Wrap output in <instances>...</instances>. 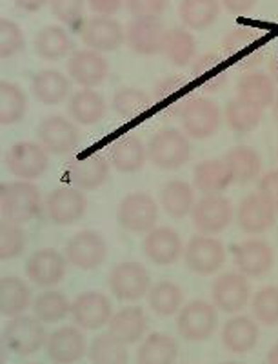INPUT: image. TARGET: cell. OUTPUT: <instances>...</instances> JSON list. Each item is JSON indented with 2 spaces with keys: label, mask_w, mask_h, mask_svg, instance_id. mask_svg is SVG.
Instances as JSON below:
<instances>
[{
  "label": "cell",
  "mask_w": 278,
  "mask_h": 364,
  "mask_svg": "<svg viewBox=\"0 0 278 364\" xmlns=\"http://www.w3.org/2000/svg\"><path fill=\"white\" fill-rule=\"evenodd\" d=\"M42 195L33 182H6L0 188L2 219L15 224H26L40 213Z\"/></svg>",
  "instance_id": "obj_1"
},
{
  "label": "cell",
  "mask_w": 278,
  "mask_h": 364,
  "mask_svg": "<svg viewBox=\"0 0 278 364\" xmlns=\"http://www.w3.org/2000/svg\"><path fill=\"white\" fill-rule=\"evenodd\" d=\"M48 333L44 323L31 315H17L11 317L2 328V343L15 355H33L46 346Z\"/></svg>",
  "instance_id": "obj_2"
},
{
  "label": "cell",
  "mask_w": 278,
  "mask_h": 364,
  "mask_svg": "<svg viewBox=\"0 0 278 364\" xmlns=\"http://www.w3.org/2000/svg\"><path fill=\"white\" fill-rule=\"evenodd\" d=\"M191 155L186 133L177 128H166L155 133L148 142V159L160 170H179Z\"/></svg>",
  "instance_id": "obj_3"
},
{
  "label": "cell",
  "mask_w": 278,
  "mask_h": 364,
  "mask_svg": "<svg viewBox=\"0 0 278 364\" xmlns=\"http://www.w3.org/2000/svg\"><path fill=\"white\" fill-rule=\"evenodd\" d=\"M218 308L208 301H189L177 314V330L189 343H202L215 333L218 326Z\"/></svg>",
  "instance_id": "obj_4"
},
{
  "label": "cell",
  "mask_w": 278,
  "mask_h": 364,
  "mask_svg": "<svg viewBox=\"0 0 278 364\" xmlns=\"http://www.w3.org/2000/svg\"><path fill=\"white\" fill-rule=\"evenodd\" d=\"M221 108L208 97H193L180 109V124L191 139H209L221 128Z\"/></svg>",
  "instance_id": "obj_5"
},
{
  "label": "cell",
  "mask_w": 278,
  "mask_h": 364,
  "mask_svg": "<svg viewBox=\"0 0 278 364\" xmlns=\"http://www.w3.org/2000/svg\"><path fill=\"white\" fill-rule=\"evenodd\" d=\"M4 166L9 173L22 181H35L48 171L50 154L40 142L22 141L6 151Z\"/></svg>",
  "instance_id": "obj_6"
},
{
  "label": "cell",
  "mask_w": 278,
  "mask_h": 364,
  "mask_svg": "<svg viewBox=\"0 0 278 364\" xmlns=\"http://www.w3.org/2000/svg\"><path fill=\"white\" fill-rule=\"evenodd\" d=\"M111 294L122 302H137L150 294L151 277L148 269L137 261L116 264L108 277Z\"/></svg>",
  "instance_id": "obj_7"
},
{
  "label": "cell",
  "mask_w": 278,
  "mask_h": 364,
  "mask_svg": "<svg viewBox=\"0 0 278 364\" xmlns=\"http://www.w3.org/2000/svg\"><path fill=\"white\" fill-rule=\"evenodd\" d=\"M116 220L131 233H150L158 220L157 200L142 191L126 195L116 210Z\"/></svg>",
  "instance_id": "obj_8"
},
{
  "label": "cell",
  "mask_w": 278,
  "mask_h": 364,
  "mask_svg": "<svg viewBox=\"0 0 278 364\" xmlns=\"http://www.w3.org/2000/svg\"><path fill=\"white\" fill-rule=\"evenodd\" d=\"M184 261L187 268L196 275H213L224 266L226 248L215 237L199 233L187 242Z\"/></svg>",
  "instance_id": "obj_9"
},
{
  "label": "cell",
  "mask_w": 278,
  "mask_h": 364,
  "mask_svg": "<svg viewBox=\"0 0 278 364\" xmlns=\"http://www.w3.org/2000/svg\"><path fill=\"white\" fill-rule=\"evenodd\" d=\"M38 142L50 155H62L75 151L80 142V132L70 119L62 115H51L42 120L37 128Z\"/></svg>",
  "instance_id": "obj_10"
},
{
  "label": "cell",
  "mask_w": 278,
  "mask_h": 364,
  "mask_svg": "<svg viewBox=\"0 0 278 364\" xmlns=\"http://www.w3.org/2000/svg\"><path fill=\"white\" fill-rule=\"evenodd\" d=\"M233 204L221 195H206L195 203L191 211L193 226L202 235H216L224 232L233 220Z\"/></svg>",
  "instance_id": "obj_11"
},
{
  "label": "cell",
  "mask_w": 278,
  "mask_h": 364,
  "mask_svg": "<svg viewBox=\"0 0 278 364\" xmlns=\"http://www.w3.org/2000/svg\"><path fill=\"white\" fill-rule=\"evenodd\" d=\"M66 259L71 266L89 272L106 261L108 245L104 237L95 230H84L73 235L66 245Z\"/></svg>",
  "instance_id": "obj_12"
},
{
  "label": "cell",
  "mask_w": 278,
  "mask_h": 364,
  "mask_svg": "<svg viewBox=\"0 0 278 364\" xmlns=\"http://www.w3.org/2000/svg\"><path fill=\"white\" fill-rule=\"evenodd\" d=\"M251 288L240 272H226L211 286L213 304L224 314H238L248 306Z\"/></svg>",
  "instance_id": "obj_13"
},
{
  "label": "cell",
  "mask_w": 278,
  "mask_h": 364,
  "mask_svg": "<svg viewBox=\"0 0 278 364\" xmlns=\"http://www.w3.org/2000/svg\"><path fill=\"white\" fill-rule=\"evenodd\" d=\"M67 269L66 255L53 248L33 252L26 261V277L38 288H53L62 281Z\"/></svg>",
  "instance_id": "obj_14"
},
{
  "label": "cell",
  "mask_w": 278,
  "mask_h": 364,
  "mask_svg": "<svg viewBox=\"0 0 278 364\" xmlns=\"http://www.w3.org/2000/svg\"><path fill=\"white\" fill-rule=\"evenodd\" d=\"M46 215L57 226H67L86 215L87 199L79 188L62 186L51 191L46 197Z\"/></svg>",
  "instance_id": "obj_15"
},
{
  "label": "cell",
  "mask_w": 278,
  "mask_h": 364,
  "mask_svg": "<svg viewBox=\"0 0 278 364\" xmlns=\"http://www.w3.org/2000/svg\"><path fill=\"white\" fill-rule=\"evenodd\" d=\"M111 317V301L100 291H84L71 302V318L77 326L84 330H99L109 324Z\"/></svg>",
  "instance_id": "obj_16"
},
{
  "label": "cell",
  "mask_w": 278,
  "mask_h": 364,
  "mask_svg": "<svg viewBox=\"0 0 278 364\" xmlns=\"http://www.w3.org/2000/svg\"><path fill=\"white\" fill-rule=\"evenodd\" d=\"M167 29L158 17H135L129 22L126 31V42L137 55L151 57V55L162 53L164 38Z\"/></svg>",
  "instance_id": "obj_17"
},
{
  "label": "cell",
  "mask_w": 278,
  "mask_h": 364,
  "mask_svg": "<svg viewBox=\"0 0 278 364\" xmlns=\"http://www.w3.org/2000/svg\"><path fill=\"white\" fill-rule=\"evenodd\" d=\"M233 261L245 277H264L274 264V252L266 240L250 239L233 246Z\"/></svg>",
  "instance_id": "obj_18"
},
{
  "label": "cell",
  "mask_w": 278,
  "mask_h": 364,
  "mask_svg": "<svg viewBox=\"0 0 278 364\" xmlns=\"http://www.w3.org/2000/svg\"><path fill=\"white\" fill-rule=\"evenodd\" d=\"M80 38L89 50L115 51L126 42V31L118 21L104 15H95L84 22Z\"/></svg>",
  "instance_id": "obj_19"
},
{
  "label": "cell",
  "mask_w": 278,
  "mask_h": 364,
  "mask_svg": "<svg viewBox=\"0 0 278 364\" xmlns=\"http://www.w3.org/2000/svg\"><path fill=\"white\" fill-rule=\"evenodd\" d=\"M237 223L245 233H264L277 223V208L260 191L250 193L238 204Z\"/></svg>",
  "instance_id": "obj_20"
},
{
  "label": "cell",
  "mask_w": 278,
  "mask_h": 364,
  "mask_svg": "<svg viewBox=\"0 0 278 364\" xmlns=\"http://www.w3.org/2000/svg\"><path fill=\"white\" fill-rule=\"evenodd\" d=\"M86 352L87 341L80 328L62 326L48 337V359L55 364H75L86 355Z\"/></svg>",
  "instance_id": "obj_21"
},
{
  "label": "cell",
  "mask_w": 278,
  "mask_h": 364,
  "mask_svg": "<svg viewBox=\"0 0 278 364\" xmlns=\"http://www.w3.org/2000/svg\"><path fill=\"white\" fill-rule=\"evenodd\" d=\"M66 68L73 82L91 90L104 82L109 71L108 60L95 50L73 51Z\"/></svg>",
  "instance_id": "obj_22"
},
{
  "label": "cell",
  "mask_w": 278,
  "mask_h": 364,
  "mask_svg": "<svg viewBox=\"0 0 278 364\" xmlns=\"http://www.w3.org/2000/svg\"><path fill=\"white\" fill-rule=\"evenodd\" d=\"M142 250H144V255L148 257L153 264L158 266L173 264V262L179 261L184 253L180 235L167 226L153 228V230L145 235L144 242H142Z\"/></svg>",
  "instance_id": "obj_23"
},
{
  "label": "cell",
  "mask_w": 278,
  "mask_h": 364,
  "mask_svg": "<svg viewBox=\"0 0 278 364\" xmlns=\"http://www.w3.org/2000/svg\"><path fill=\"white\" fill-rule=\"evenodd\" d=\"M260 328L248 315H235L222 328V344L231 353H248L257 346Z\"/></svg>",
  "instance_id": "obj_24"
},
{
  "label": "cell",
  "mask_w": 278,
  "mask_h": 364,
  "mask_svg": "<svg viewBox=\"0 0 278 364\" xmlns=\"http://www.w3.org/2000/svg\"><path fill=\"white\" fill-rule=\"evenodd\" d=\"M145 159H148V148L142 144L137 135H131V133L116 139L109 148V161L113 168L121 173H135L142 170Z\"/></svg>",
  "instance_id": "obj_25"
},
{
  "label": "cell",
  "mask_w": 278,
  "mask_h": 364,
  "mask_svg": "<svg viewBox=\"0 0 278 364\" xmlns=\"http://www.w3.org/2000/svg\"><path fill=\"white\" fill-rule=\"evenodd\" d=\"M237 93L242 100L264 109L277 100V82L271 79L269 73L248 71L238 80Z\"/></svg>",
  "instance_id": "obj_26"
},
{
  "label": "cell",
  "mask_w": 278,
  "mask_h": 364,
  "mask_svg": "<svg viewBox=\"0 0 278 364\" xmlns=\"http://www.w3.org/2000/svg\"><path fill=\"white\" fill-rule=\"evenodd\" d=\"M233 175L224 159H209L195 166L193 186L204 195H218L233 184Z\"/></svg>",
  "instance_id": "obj_27"
},
{
  "label": "cell",
  "mask_w": 278,
  "mask_h": 364,
  "mask_svg": "<svg viewBox=\"0 0 278 364\" xmlns=\"http://www.w3.org/2000/svg\"><path fill=\"white\" fill-rule=\"evenodd\" d=\"M71 82L66 75L58 70H40L31 79V93L35 99L48 106H55L67 99Z\"/></svg>",
  "instance_id": "obj_28"
},
{
  "label": "cell",
  "mask_w": 278,
  "mask_h": 364,
  "mask_svg": "<svg viewBox=\"0 0 278 364\" xmlns=\"http://www.w3.org/2000/svg\"><path fill=\"white\" fill-rule=\"evenodd\" d=\"M67 175L75 188L82 191H93L106 182L109 175V166L106 159L100 155H87L73 162Z\"/></svg>",
  "instance_id": "obj_29"
},
{
  "label": "cell",
  "mask_w": 278,
  "mask_h": 364,
  "mask_svg": "<svg viewBox=\"0 0 278 364\" xmlns=\"http://www.w3.org/2000/svg\"><path fill=\"white\" fill-rule=\"evenodd\" d=\"M109 333L124 344H135L148 330V318L140 306H126L113 314L109 321Z\"/></svg>",
  "instance_id": "obj_30"
},
{
  "label": "cell",
  "mask_w": 278,
  "mask_h": 364,
  "mask_svg": "<svg viewBox=\"0 0 278 364\" xmlns=\"http://www.w3.org/2000/svg\"><path fill=\"white\" fill-rule=\"evenodd\" d=\"M67 112L77 124L93 126L104 119L106 100L91 87H82L71 97L70 104H67Z\"/></svg>",
  "instance_id": "obj_31"
},
{
  "label": "cell",
  "mask_w": 278,
  "mask_h": 364,
  "mask_svg": "<svg viewBox=\"0 0 278 364\" xmlns=\"http://www.w3.org/2000/svg\"><path fill=\"white\" fill-rule=\"evenodd\" d=\"M33 304V295L29 286L21 277L8 275L0 281V314L4 317L22 315Z\"/></svg>",
  "instance_id": "obj_32"
},
{
  "label": "cell",
  "mask_w": 278,
  "mask_h": 364,
  "mask_svg": "<svg viewBox=\"0 0 278 364\" xmlns=\"http://www.w3.org/2000/svg\"><path fill=\"white\" fill-rule=\"evenodd\" d=\"M191 79L206 91H218L228 79V64L215 53H204L191 64Z\"/></svg>",
  "instance_id": "obj_33"
},
{
  "label": "cell",
  "mask_w": 278,
  "mask_h": 364,
  "mask_svg": "<svg viewBox=\"0 0 278 364\" xmlns=\"http://www.w3.org/2000/svg\"><path fill=\"white\" fill-rule=\"evenodd\" d=\"M179 344L167 333H150L137 350V364H174Z\"/></svg>",
  "instance_id": "obj_34"
},
{
  "label": "cell",
  "mask_w": 278,
  "mask_h": 364,
  "mask_svg": "<svg viewBox=\"0 0 278 364\" xmlns=\"http://www.w3.org/2000/svg\"><path fill=\"white\" fill-rule=\"evenodd\" d=\"M228 164L237 184H248L255 181L262 170V159L258 151L251 146H235L222 157Z\"/></svg>",
  "instance_id": "obj_35"
},
{
  "label": "cell",
  "mask_w": 278,
  "mask_h": 364,
  "mask_svg": "<svg viewBox=\"0 0 278 364\" xmlns=\"http://www.w3.org/2000/svg\"><path fill=\"white\" fill-rule=\"evenodd\" d=\"M35 51L44 60H60L73 51V41L62 26H46L35 37Z\"/></svg>",
  "instance_id": "obj_36"
},
{
  "label": "cell",
  "mask_w": 278,
  "mask_h": 364,
  "mask_svg": "<svg viewBox=\"0 0 278 364\" xmlns=\"http://www.w3.org/2000/svg\"><path fill=\"white\" fill-rule=\"evenodd\" d=\"M179 15L186 28L202 31L215 24L221 15V4L218 0H182Z\"/></svg>",
  "instance_id": "obj_37"
},
{
  "label": "cell",
  "mask_w": 278,
  "mask_h": 364,
  "mask_svg": "<svg viewBox=\"0 0 278 364\" xmlns=\"http://www.w3.org/2000/svg\"><path fill=\"white\" fill-rule=\"evenodd\" d=\"M160 203H162V208L167 215L174 217V219H184L193 211L195 193H193V188L187 182L177 178V181H169L162 188Z\"/></svg>",
  "instance_id": "obj_38"
},
{
  "label": "cell",
  "mask_w": 278,
  "mask_h": 364,
  "mask_svg": "<svg viewBox=\"0 0 278 364\" xmlns=\"http://www.w3.org/2000/svg\"><path fill=\"white\" fill-rule=\"evenodd\" d=\"M184 301V291L179 284L171 281H160L151 286L148 294V302L153 314L158 317H169V315L179 314Z\"/></svg>",
  "instance_id": "obj_39"
},
{
  "label": "cell",
  "mask_w": 278,
  "mask_h": 364,
  "mask_svg": "<svg viewBox=\"0 0 278 364\" xmlns=\"http://www.w3.org/2000/svg\"><path fill=\"white\" fill-rule=\"evenodd\" d=\"M162 53L174 66H189L196 53V42L189 31L182 28L167 29Z\"/></svg>",
  "instance_id": "obj_40"
},
{
  "label": "cell",
  "mask_w": 278,
  "mask_h": 364,
  "mask_svg": "<svg viewBox=\"0 0 278 364\" xmlns=\"http://www.w3.org/2000/svg\"><path fill=\"white\" fill-rule=\"evenodd\" d=\"M28 112V97L21 86L13 82L0 84V122L13 126L21 122Z\"/></svg>",
  "instance_id": "obj_41"
},
{
  "label": "cell",
  "mask_w": 278,
  "mask_h": 364,
  "mask_svg": "<svg viewBox=\"0 0 278 364\" xmlns=\"http://www.w3.org/2000/svg\"><path fill=\"white\" fill-rule=\"evenodd\" d=\"M33 314L42 323H60L67 315H71V302L62 291L48 290L35 297Z\"/></svg>",
  "instance_id": "obj_42"
},
{
  "label": "cell",
  "mask_w": 278,
  "mask_h": 364,
  "mask_svg": "<svg viewBox=\"0 0 278 364\" xmlns=\"http://www.w3.org/2000/svg\"><path fill=\"white\" fill-rule=\"evenodd\" d=\"M89 359L93 364H129L128 344L116 339L113 333L95 337L89 346Z\"/></svg>",
  "instance_id": "obj_43"
},
{
  "label": "cell",
  "mask_w": 278,
  "mask_h": 364,
  "mask_svg": "<svg viewBox=\"0 0 278 364\" xmlns=\"http://www.w3.org/2000/svg\"><path fill=\"white\" fill-rule=\"evenodd\" d=\"M264 109L251 102H245L240 97L229 100L226 106V122L229 128L237 133L253 132L262 120Z\"/></svg>",
  "instance_id": "obj_44"
},
{
  "label": "cell",
  "mask_w": 278,
  "mask_h": 364,
  "mask_svg": "<svg viewBox=\"0 0 278 364\" xmlns=\"http://www.w3.org/2000/svg\"><path fill=\"white\" fill-rule=\"evenodd\" d=\"M153 104V97L137 87H121L113 95V109L124 119H135L142 113L150 112Z\"/></svg>",
  "instance_id": "obj_45"
},
{
  "label": "cell",
  "mask_w": 278,
  "mask_h": 364,
  "mask_svg": "<svg viewBox=\"0 0 278 364\" xmlns=\"http://www.w3.org/2000/svg\"><path fill=\"white\" fill-rule=\"evenodd\" d=\"M251 311L260 324H278V286H264L251 299Z\"/></svg>",
  "instance_id": "obj_46"
},
{
  "label": "cell",
  "mask_w": 278,
  "mask_h": 364,
  "mask_svg": "<svg viewBox=\"0 0 278 364\" xmlns=\"http://www.w3.org/2000/svg\"><path fill=\"white\" fill-rule=\"evenodd\" d=\"M26 246H28V235L21 224L2 219V224H0V257H2V261L21 257Z\"/></svg>",
  "instance_id": "obj_47"
},
{
  "label": "cell",
  "mask_w": 278,
  "mask_h": 364,
  "mask_svg": "<svg viewBox=\"0 0 278 364\" xmlns=\"http://www.w3.org/2000/svg\"><path fill=\"white\" fill-rule=\"evenodd\" d=\"M26 48V38L22 29L9 18H0V55L2 58L15 57Z\"/></svg>",
  "instance_id": "obj_48"
},
{
  "label": "cell",
  "mask_w": 278,
  "mask_h": 364,
  "mask_svg": "<svg viewBox=\"0 0 278 364\" xmlns=\"http://www.w3.org/2000/svg\"><path fill=\"white\" fill-rule=\"evenodd\" d=\"M50 8L58 22L71 29H82L84 0H50Z\"/></svg>",
  "instance_id": "obj_49"
},
{
  "label": "cell",
  "mask_w": 278,
  "mask_h": 364,
  "mask_svg": "<svg viewBox=\"0 0 278 364\" xmlns=\"http://www.w3.org/2000/svg\"><path fill=\"white\" fill-rule=\"evenodd\" d=\"M255 42V33L248 28H235L231 29L222 41V50L229 58L237 57V55L248 53ZM251 53V51H250Z\"/></svg>",
  "instance_id": "obj_50"
},
{
  "label": "cell",
  "mask_w": 278,
  "mask_h": 364,
  "mask_svg": "<svg viewBox=\"0 0 278 364\" xmlns=\"http://www.w3.org/2000/svg\"><path fill=\"white\" fill-rule=\"evenodd\" d=\"M187 86H189V80L184 75H169V77H164L162 80H158L155 84L153 100L155 102H164V100L173 99V97H180V93L186 91Z\"/></svg>",
  "instance_id": "obj_51"
},
{
  "label": "cell",
  "mask_w": 278,
  "mask_h": 364,
  "mask_svg": "<svg viewBox=\"0 0 278 364\" xmlns=\"http://www.w3.org/2000/svg\"><path fill=\"white\" fill-rule=\"evenodd\" d=\"M133 17H160L167 8V0H126Z\"/></svg>",
  "instance_id": "obj_52"
},
{
  "label": "cell",
  "mask_w": 278,
  "mask_h": 364,
  "mask_svg": "<svg viewBox=\"0 0 278 364\" xmlns=\"http://www.w3.org/2000/svg\"><path fill=\"white\" fill-rule=\"evenodd\" d=\"M258 191H260L278 211V170L267 171L258 182Z\"/></svg>",
  "instance_id": "obj_53"
},
{
  "label": "cell",
  "mask_w": 278,
  "mask_h": 364,
  "mask_svg": "<svg viewBox=\"0 0 278 364\" xmlns=\"http://www.w3.org/2000/svg\"><path fill=\"white\" fill-rule=\"evenodd\" d=\"M89 9L95 15H104V17H113L115 13L121 11L124 0H87Z\"/></svg>",
  "instance_id": "obj_54"
},
{
  "label": "cell",
  "mask_w": 278,
  "mask_h": 364,
  "mask_svg": "<svg viewBox=\"0 0 278 364\" xmlns=\"http://www.w3.org/2000/svg\"><path fill=\"white\" fill-rule=\"evenodd\" d=\"M222 6L233 15H248L257 6V0H222Z\"/></svg>",
  "instance_id": "obj_55"
},
{
  "label": "cell",
  "mask_w": 278,
  "mask_h": 364,
  "mask_svg": "<svg viewBox=\"0 0 278 364\" xmlns=\"http://www.w3.org/2000/svg\"><path fill=\"white\" fill-rule=\"evenodd\" d=\"M50 0H15V4H17L18 9L26 13H37L40 11L44 6L48 4Z\"/></svg>",
  "instance_id": "obj_56"
},
{
  "label": "cell",
  "mask_w": 278,
  "mask_h": 364,
  "mask_svg": "<svg viewBox=\"0 0 278 364\" xmlns=\"http://www.w3.org/2000/svg\"><path fill=\"white\" fill-rule=\"evenodd\" d=\"M267 70H269L271 79H273L274 82L278 84V53H274L273 57H271V60H269V66H267Z\"/></svg>",
  "instance_id": "obj_57"
},
{
  "label": "cell",
  "mask_w": 278,
  "mask_h": 364,
  "mask_svg": "<svg viewBox=\"0 0 278 364\" xmlns=\"http://www.w3.org/2000/svg\"><path fill=\"white\" fill-rule=\"evenodd\" d=\"M267 364H278V343L267 352Z\"/></svg>",
  "instance_id": "obj_58"
},
{
  "label": "cell",
  "mask_w": 278,
  "mask_h": 364,
  "mask_svg": "<svg viewBox=\"0 0 278 364\" xmlns=\"http://www.w3.org/2000/svg\"><path fill=\"white\" fill-rule=\"evenodd\" d=\"M273 113H274V119H277V122H278V97L273 104Z\"/></svg>",
  "instance_id": "obj_59"
},
{
  "label": "cell",
  "mask_w": 278,
  "mask_h": 364,
  "mask_svg": "<svg viewBox=\"0 0 278 364\" xmlns=\"http://www.w3.org/2000/svg\"><path fill=\"white\" fill-rule=\"evenodd\" d=\"M224 364H242V363H237V360H229V363H224Z\"/></svg>",
  "instance_id": "obj_60"
},
{
  "label": "cell",
  "mask_w": 278,
  "mask_h": 364,
  "mask_svg": "<svg viewBox=\"0 0 278 364\" xmlns=\"http://www.w3.org/2000/svg\"><path fill=\"white\" fill-rule=\"evenodd\" d=\"M26 364H38V363H26Z\"/></svg>",
  "instance_id": "obj_61"
}]
</instances>
